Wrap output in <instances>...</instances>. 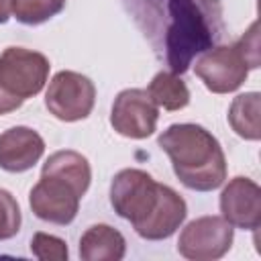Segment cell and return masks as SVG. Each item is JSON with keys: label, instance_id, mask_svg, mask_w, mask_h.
<instances>
[{"label": "cell", "instance_id": "cell-7", "mask_svg": "<svg viewBox=\"0 0 261 261\" xmlns=\"http://www.w3.org/2000/svg\"><path fill=\"white\" fill-rule=\"evenodd\" d=\"M232 239V224L222 216H200L181 230L177 251L192 261H214L230 251Z\"/></svg>", "mask_w": 261, "mask_h": 261}, {"label": "cell", "instance_id": "cell-4", "mask_svg": "<svg viewBox=\"0 0 261 261\" xmlns=\"http://www.w3.org/2000/svg\"><path fill=\"white\" fill-rule=\"evenodd\" d=\"M259 67L257 22L232 45H214L202 53L194 71L214 94H228L243 86L249 69Z\"/></svg>", "mask_w": 261, "mask_h": 261}, {"label": "cell", "instance_id": "cell-2", "mask_svg": "<svg viewBox=\"0 0 261 261\" xmlns=\"http://www.w3.org/2000/svg\"><path fill=\"white\" fill-rule=\"evenodd\" d=\"M114 212L128 220L135 232L147 241L171 237L186 220L188 206L169 186L157 184L143 169H122L110 184Z\"/></svg>", "mask_w": 261, "mask_h": 261}, {"label": "cell", "instance_id": "cell-9", "mask_svg": "<svg viewBox=\"0 0 261 261\" xmlns=\"http://www.w3.org/2000/svg\"><path fill=\"white\" fill-rule=\"evenodd\" d=\"M159 108L141 88L122 90L112 104L110 124L112 128L128 139H147L155 133Z\"/></svg>", "mask_w": 261, "mask_h": 261}, {"label": "cell", "instance_id": "cell-14", "mask_svg": "<svg viewBox=\"0 0 261 261\" xmlns=\"http://www.w3.org/2000/svg\"><path fill=\"white\" fill-rule=\"evenodd\" d=\"M259 110H261V96L257 92L239 94L228 108V124L239 137L247 141H259L261 137Z\"/></svg>", "mask_w": 261, "mask_h": 261}, {"label": "cell", "instance_id": "cell-11", "mask_svg": "<svg viewBox=\"0 0 261 261\" xmlns=\"http://www.w3.org/2000/svg\"><path fill=\"white\" fill-rule=\"evenodd\" d=\"M45 153L43 137L29 126H12L0 135V169L20 173L31 169Z\"/></svg>", "mask_w": 261, "mask_h": 261}, {"label": "cell", "instance_id": "cell-3", "mask_svg": "<svg viewBox=\"0 0 261 261\" xmlns=\"http://www.w3.org/2000/svg\"><path fill=\"white\" fill-rule=\"evenodd\" d=\"M159 147L171 159L177 179L196 192H212L226 179V157L218 139L200 124L181 122L167 126Z\"/></svg>", "mask_w": 261, "mask_h": 261}, {"label": "cell", "instance_id": "cell-5", "mask_svg": "<svg viewBox=\"0 0 261 261\" xmlns=\"http://www.w3.org/2000/svg\"><path fill=\"white\" fill-rule=\"evenodd\" d=\"M49 59L33 49L6 47L0 55V114L22 106L37 96L49 77Z\"/></svg>", "mask_w": 261, "mask_h": 261}, {"label": "cell", "instance_id": "cell-8", "mask_svg": "<svg viewBox=\"0 0 261 261\" xmlns=\"http://www.w3.org/2000/svg\"><path fill=\"white\" fill-rule=\"evenodd\" d=\"M82 194L65 179L41 173V179L31 188L29 204L37 218L51 224H69L80 210Z\"/></svg>", "mask_w": 261, "mask_h": 261}, {"label": "cell", "instance_id": "cell-1", "mask_svg": "<svg viewBox=\"0 0 261 261\" xmlns=\"http://www.w3.org/2000/svg\"><path fill=\"white\" fill-rule=\"evenodd\" d=\"M124 4L157 57L177 75L224 33L218 0H124Z\"/></svg>", "mask_w": 261, "mask_h": 261}, {"label": "cell", "instance_id": "cell-17", "mask_svg": "<svg viewBox=\"0 0 261 261\" xmlns=\"http://www.w3.org/2000/svg\"><path fill=\"white\" fill-rule=\"evenodd\" d=\"M20 222L22 216L16 198L8 190L0 188V241L12 239L20 230Z\"/></svg>", "mask_w": 261, "mask_h": 261}, {"label": "cell", "instance_id": "cell-10", "mask_svg": "<svg viewBox=\"0 0 261 261\" xmlns=\"http://www.w3.org/2000/svg\"><path fill=\"white\" fill-rule=\"evenodd\" d=\"M220 212L232 226L255 230L261 224V188L249 177L230 179L220 194Z\"/></svg>", "mask_w": 261, "mask_h": 261}, {"label": "cell", "instance_id": "cell-12", "mask_svg": "<svg viewBox=\"0 0 261 261\" xmlns=\"http://www.w3.org/2000/svg\"><path fill=\"white\" fill-rule=\"evenodd\" d=\"M124 251V237L110 224H92L80 239V257L84 261H120Z\"/></svg>", "mask_w": 261, "mask_h": 261}, {"label": "cell", "instance_id": "cell-15", "mask_svg": "<svg viewBox=\"0 0 261 261\" xmlns=\"http://www.w3.org/2000/svg\"><path fill=\"white\" fill-rule=\"evenodd\" d=\"M147 94L157 104V108H163V110H169V112L181 110L190 104V90H188L186 82L169 69L159 71L151 80V84L147 88Z\"/></svg>", "mask_w": 261, "mask_h": 261}, {"label": "cell", "instance_id": "cell-13", "mask_svg": "<svg viewBox=\"0 0 261 261\" xmlns=\"http://www.w3.org/2000/svg\"><path fill=\"white\" fill-rule=\"evenodd\" d=\"M41 173H49V175H57L65 181H69L82 196L88 192L90 181H92V167L88 163V159L77 153V151H55L53 155H49V159L43 163V171Z\"/></svg>", "mask_w": 261, "mask_h": 261}, {"label": "cell", "instance_id": "cell-16", "mask_svg": "<svg viewBox=\"0 0 261 261\" xmlns=\"http://www.w3.org/2000/svg\"><path fill=\"white\" fill-rule=\"evenodd\" d=\"M67 0H10V14L22 24H41L65 8Z\"/></svg>", "mask_w": 261, "mask_h": 261}, {"label": "cell", "instance_id": "cell-19", "mask_svg": "<svg viewBox=\"0 0 261 261\" xmlns=\"http://www.w3.org/2000/svg\"><path fill=\"white\" fill-rule=\"evenodd\" d=\"M10 18V0H0V24Z\"/></svg>", "mask_w": 261, "mask_h": 261}, {"label": "cell", "instance_id": "cell-18", "mask_svg": "<svg viewBox=\"0 0 261 261\" xmlns=\"http://www.w3.org/2000/svg\"><path fill=\"white\" fill-rule=\"evenodd\" d=\"M31 251L35 257L43 261H65L69 251L63 239L47 234V232H35L31 239Z\"/></svg>", "mask_w": 261, "mask_h": 261}, {"label": "cell", "instance_id": "cell-6", "mask_svg": "<svg viewBox=\"0 0 261 261\" xmlns=\"http://www.w3.org/2000/svg\"><path fill=\"white\" fill-rule=\"evenodd\" d=\"M96 102V88L90 77L77 73V71H57L49 88L45 92V106L47 110L63 120V122H75L90 116Z\"/></svg>", "mask_w": 261, "mask_h": 261}]
</instances>
